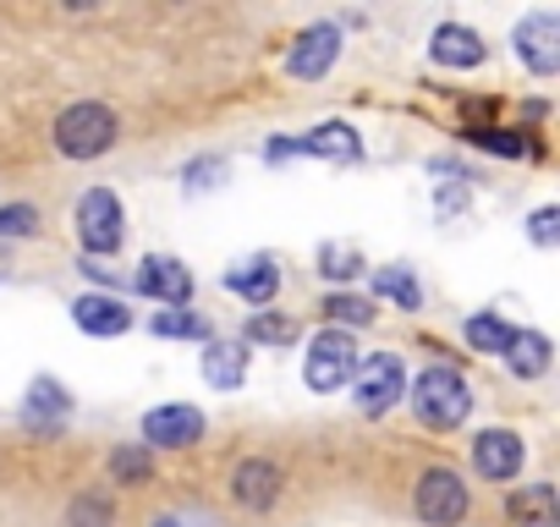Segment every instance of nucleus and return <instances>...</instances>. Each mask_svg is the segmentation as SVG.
I'll use <instances>...</instances> for the list:
<instances>
[{
  "label": "nucleus",
  "mask_w": 560,
  "mask_h": 527,
  "mask_svg": "<svg viewBox=\"0 0 560 527\" xmlns=\"http://www.w3.org/2000/svg\"><path fill=\"white\" fill-rule=\"evenodd\" d=\"M116 116L105 110V105H72V110H61V121H56V149L67 154V160H94V154H105L110 143H116Z\"/></svg>",
  "instance_id": "f257e3e1"
},
{
  "label": "nucleus",
  "mask_w": 560,
  "mask_h": 527,
  "mask_svg": "<svg viewBox=\"0 0 560 527\" xmlns=\"http://www.w3.org/2000/svg\"><path fill=\"white\" fill-rule=\"evenodd\" d=\"M412 407H418V418L429 429H456L467 418L472 396H467V385H462L456 368H423V379L412 385Z\"/></svg>",
  "instance_id": "f03ea898"
},
{
  "label": "nucleus",
  "mask_w": 560,
  "mask_h": 527,
  "mask_svg": "<svg viewBox=\"0 0 560 527\" xmlns=\"http://www.w3.org/2000/svg\"><path fill=\"white\" fill-rule=\"evenodd\" d=\"M78 236L89 253H116L121 236H127V220H121V198L94 187L83 203H78Z\"/></svg>",
  "instance_id": "7ed1b4c3"
},
{
  "label": "nucleus",
  "mask_w": 560,
  "mask_h": 527,
  "mask_svg": "<svg viewBox=\"0 0 560 527\" xmlns=\"http://www.w3.org/2000/svg\"><path fill=\"white\" fill-rule=\"evenodd\" d=\"M308 385L314 390H341L352 374H358V347H352V336H341V330H325V336H314V347H308Z\"/></svg>",
  "instance_id": "20e7f679"
},
{
  "label": "nucleus",
  "mask_w": 560,
  "mask_h": 527,
  "mask_svg": "<svg viewBox=\"0 0 560 527\" xmlns=\"http://www.w3.org/2000/svg\"><path fill=\"white\" fill-rule=\"evenodd\" d=\"M418 516L429 527H456L467 516V483L456 472H445V467H429L418 478Z\"/></svg>",
  "instance_id": "39448f33"
},
{
  "label": "nucleus",
  "mask_w": 560,
  "mask_h": 527,
  "mask_svg": "<svg viewBox=\"0 0 560 527\" xmlns=\"http://www.w3.org/2000/svg\"><path fill=\"white\" fill-rule=\"evenodd\" d=\"M292 154H319V160L352 165V160L363 154V143H358V132H352L347 121H330V127H319V132H308V138H280V143H269V160H292Z\"/></svg>",
  "instance_id": "423d86ee"
},
{
  "label": "nucleus",
  "mask_w": 560,
  "mask_h": 527,
  "mask_svg": "<svg viewBox=\"0 0 560 527\" xmlns=\"http://www.w3.org/2000/svg\"><path fill=\"white\" fill-rule=\"evenodd\" d=\"M516 50H522V61H527L538 78L560 72V17H555V12H527V17L516 23Z\"/></svg>",
  "instance_id": "0eeeda50"
},
{
  "label": "nucleus",
  "mask_w": 560,
  "mask_h": 527,
  "mask_svg": "<svg viewBox=\"0 0 560 527\" xmlns=\"http://www.w3.org/2000/svg\"><path fill=\"white\" fill-rule=\"evenodd\" d=\"M336 56H341V28H336V23H314V28L298 34V45H292V56H287V72L303 78V83H314V78L330 72Z\"/></svg>",
  "instance_id": "6e6552de"
},
{
  "label": "nucleus",
  "mask_w": 560,
  "mask_h": 527,
  "mask_svg": "<svg viewBox=\"0 0 560 527\" xmlns=\"http://www.w3.org/2000/svg\"><path fill=\"white\" fill-rule=\"evenodd\" d=\"M401 363L396 358H369V363H358V407L369 412V418H380V412H390L396 401H401Z\"/></svg>",
  "instance_id": "1a4fd4ad"
},
{
  "label": "nucleus",
  "mask_w": 560,
  "mask_h": 527,
  "mask_svg": "<svg viewBox=\"0 0 560 527\" xmlns=\"http://www.w3.org/2000/svg\"><path fill=\"white\" fill-rule=\"evenodd\" d=\"M138 292L165 303V308H182L192 297V276L182 270L176 258H143V270H138Z\"/></svg>",
  "instance_id": "9d476101"
},
{
  "label": "nucleus",
  "mask_w": 560,
  "mask_h": 527,
  "mask_svg": "<svg viewBox=\"0 0 560 527\" xmlns=\"http://www.w3.org/2000/svg\"><path fill=\"white\" fill-rule=\"evenodd\" d=\"M143 434H149V445H192V440H203V412L198 407H160L143 418Z\"/></svg>",
  "instance_id": "9b49d317"
},
{
  "label": "nucleus",
  "mask_w": 560,
  "mask_h": 527,
  "mask_svg": "<svg viewBox=\"0 0 560 527\" xmlns=\"http://www.w3.org/2000/svg\"><path fill=\"white\" fill-rule=\"evenodd\" d=\"M472 461H478L483 478H516V467H522V440L505 434V429H489V434L472 440Z\"/></svg>",
  "instance_id": "f8f14e48"
},
{
  "label": "nucleus",
  "mask_w": 560,
  "mask_h": 527,
  "mask_svg": "<svg viewBox=\"0 0 560 527\" xmlns=\"http://www.w3.org/2000/svg\"><path fill=\"white\" fill-rule=\"evenodd\" d=\"M225 286L242 297V303H253V308H264L275 292H280V276H275V264L269 258H242V264H231V276H225Z\"/></svg>",
  "instance_id": "ddd939ff"
},
{
  "label": "nucleus",
  "mask_w": 560,
  "mask_h": 527,
  "mask_svg": "<svg viewBox=\"0 0 560 527\" xmlns=\"http://www.w3.org/2000/svg\"><path fill=\"white\" fill-rule=\"evenodd\" d=\"M72 319H78V330H89V336H121V330L132 325V314L121 308V297H105V292L78 297V303H72Z\"/></svg>",
  "instance_id": "4468645a"
},
{
  "label": "nucleus",
  "mask_w": 560,
  "mask_h": 527,
  "mask_svg": "<svg viewBox=\"0 0 560 527\" xmlns=\"http://www.w3.org/2000/svg\"><path fill=\"white\" fill-rule=\"evenodd\" d=\"M505 511H511L516 527H560V500H555L549 483H527V489H516Z\"/></svg>",
  "instance_id": "2eb2a0df"
},
{
  "label": "nucleus",
  "mask_w": 560,
  "mask_h": 527,
  "mask_svg": "<svg viewBox=\"0 0 560 527\" xmlns=\"http://www.w3.org/2000/svg\"><path fill=\"white\" fill-rule=\"evenodd\" d=\"M429 56H434L440 67H478V61H483V39H478L472 28H456V23H445V28H434V45H429Z\"/></svg>",
  "instance_id": "dca6fc26"
},
{
  "label": "nucleus",
  "mask_w": 560,
  "mask_h": 527,
  "mask_svg": "<svg viewBox=\"0 0 560 527\" xmlns=\"http://www.w3.org/2000/svg\"><path fill=\"white\" fill-rule=\"evenodd\" d=\"M242 374H247V347H242V341H209V352H203V379H209L214 390H236Z\"/></svg>",
  "instance_id": "f3484780"
},
{
  "label": "nucleus",
  "mask_w": 560,
  "mask_h": 527,
  "mask_svg": "<svg viewBox=\"0 0 560 527\" xmlns=\"http://www.w3.org/2000/svg\"><path fill=\"white\" fill-rule=\"evenodd\" d=\"M275 494H280V467L275 461H242L236 467V500L242 505H275Z\"/></svg>",
  "instance_id": "a211bd4d"
},
{
  "label": "nucleus",
  "mask_w": 560,
  "mask_h": 527,
  "mask_svg": "<svg viewBox=\"0 0 560 527\" xmlns=\"http://www.w3.org/2000/svg\"><path fill=\"white\" fill-rule=\"evenodd\" d=\"M67 407H72V401H67V390H61L50 374L34 379V390H28V423H34V429H56V423L67 418Z\"/></svg>",
  "instance_id": "6ab92c4d"
},
{
  "label": "nucleus",
  "mask_w": 560,
  "mask_h": 527,
  "mask_svg": "<svg viewBox=\"0 0 560 527\" xmlns=\"http://www.w3.org/2000/svg\"><path fill=\"white\" fill-rule=\"evenodd\" d=\"M505 358H511V374H522V379H538V374L549 368V341H544L538 330H522V336L505 347Z\"/></svg>",
  "instance_id": "aec40b11"
},
{
  "label": "nucleus",
  "mask_w": 560,
  "mask_h": 527,
  "mask_svg": "<svg viewBox=\"0 0 560 527\" xmlns=\"http://www.w3.org/2000/svg\"><path fill=\"white\" fill-rule=\"evenodd\" d=\"M154 336H171V341H209V325L187 308H160L154 314Z\"/></svg>",
  "instance_id": "412c9836"
},
{
  "label": "nucleus",
  "mask_w": 560,
  "mask_h": 527,
  "mask_svg": "<svg viewBox=\"0 0 560 527\" xmlns=\"http://www.w3.org/2000/svg\"><path fill=\"white\" fill-rule=\"evenodd\" d=\"M467 341H472V352H505V347L516 341V330H511L505 319H494V314H478V319L467 325Z\"/></svg>",
  "instance_id": "4be33fe9"
},
{
  "label": "nucleus",
  "mask_w": 560,
  "mask_h": 527,
  "mask_svg": "<svg viewBox=\"0 0 560 527\" xmlns=\"http://www.w3.org/2000/svg\"><path fill=\"white\" fill-rule=\"evenodd\" d=\"M374 286H380V297H390V303H401V308H418L423 297H418V281L401 270V264H385V270L374 276Z\"/></svg>",
  "instance_id": "5701e85b"
},
{
  "label": "nucleus",
  "mask_w": 560,
  "mask_h": 527,
  "mask_svg": "<svg viewBox=\"0 0 560 527\" xmlns=\"http://www.w3.org/2000/svg\"><path fill=\"white\" fill-rule=\"evenodd\" d=\"M247 336H253V341H269V347H287V341H298V319H280V314H258V319L247 325Z\"/></svg>",
  "instance_id": "b1692460"
},
{
  "label": "nucleus",
  "mask_w": 560,
  "mask_h": 527,
  "mask_svg": "<svg viewBox=\"0 0 560 527\" xmlns=\"http://www.w3.org/2000/svg\"><path fill=\"white\" fill-rule=\"evenodd\" d=\"M110 472H116V483H149L154 478V461H149V450H116L110 456Z\"/></svg>",
  "instance_id": "393cba45"
},
{
  "label": "nucleus",
  "mask_w": 560,
  "mask_h": 527,
  "mask_svg": "<svg viewBox=\"0 0 560 527\" xmlns=\"http://www.w3.org/2000/svg\"><path fill=\"white\" fill-rule=\"evenodd\" d=\"M39 231V214L28 203H7L0 209V236H34Z\"/></svg>",
  "instance_id": "a878e982"
},
{
  "label": "nucleus",
  "mask_w": 560,
  "mask_h": 527,
  "mask_svg": "<svg viewBox=\"0 0 560 527\" xmlns=\"http://www.w3.org/2000/svg\"><path fill=\"white\" fill-rule=\"evenodd\" d=\"M319 258H325L319 270H325L330 281H347V276H358V247H325Z\"/></svg>",
  "instance_id": "bb28decb"
},
{
  "label": "nucleus",
  "mask_w": 560,
  "mask_h": 527,
  "mask_svg": "<svg viewBox=\"0 0 560 527\" xmlns=\"http://www.w3.org/2000/svg\"><path fill=\"white\" fill-rule=\"evenodd\" d=\"M203 187H225V160H198L187 171V192H203Z\"/></svg>",
  "instance_id": "cd10ccee"
},
{
  "label": "nucleus",
  "mask_w": 560,
  "mask_h": 527,
  "mask_svg": "<svg viewBox=\"0 0 560 527\" xmlns=\"http://www.w3.org/2000/svg\"><path fill=\"white\" fill-rule=\"evenodd\" d=\"M325 314H330V319H347V325H369V319H374V308H369L363 297H330Z\"/></svg>",
  "instance_id": "c85d7f7f"
},
{
  "label": "nucleus",
  "mask_w": 560,
  "mask_h": 527,
  "mask_svg": "<svg viewBox=\"0 0 560 527\" xmlns=\"http://www.w3.org/2000/svg\"><path fill=\"white\" fill-rule=\"evenodd\" d=\"M72 527H110V500H78Z\"/></svg>",
  "instance_id": "c756f323"
},
{
  "label": "nucleus",
  "mask_w": 560,
  "mask_h": 527,
  "mask_svg": "<svg viewBox=\"0 0 560 527\" xmlns=\"http://www.w3.org/2000/svg\"><path fill=\"white\" fill-rule=\"evenodd\" d=\"M527 231H533V242H538V247H555V242H560V209H538Z\"/></svg>",
  "instance_id": "7c9ffc66"
},
{
  "label": "nucleus",
  "mask_w": 560,
  "mask_h": 527,
  "mask_svg": "<svg viewBox=\"0 0 560 527\" xmlns=\"http://www.w3.org/2000/svg\"><path fill=\"white\" fill-rule=\"evenodd\" d=\"M478 143H489V149H500V154H522V149H527L522 138H505V132H478Z\"/></svg>",
  "instance_id": "2f4dec72"
},
{
  "label": "nucleus",
  "mask_w": 560,
  "mask_h": 527,
  "mask_svg": "<svg viewBox=\"0 0 560 527\" xmlns=\"http://www.w3.org/2000/svg\"><path fill=\"white\" fill-rule=\"evenodd\" d=\"M154 527H176V522H171V516H165V522H154Z\"/></svg>",
  "instance_id": "473e14b6"
}]
</instances>
